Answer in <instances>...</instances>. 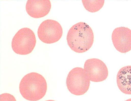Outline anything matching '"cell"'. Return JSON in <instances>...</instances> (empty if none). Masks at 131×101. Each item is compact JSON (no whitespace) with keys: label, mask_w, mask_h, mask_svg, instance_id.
Listing matches in <instances>:
<instances>
[{"label":"cell","mask_w":131,"mask_h":101,"mask_svg":"<svg viewBox=\"0 0 131 101\" xmlns=\"http://www.w3.org/2000/svg\"><path fill=\"white\" fill-rule=\"evenodd\" d=\"M125 101H131V98L128 99L126 100Z\"/></svg>","instance_id":"cell-12"},{"label":"cell","mask_w":131,"mask_h":101,"mask_svg":"<svg viewBox=\"0 0 131 101\" xmlns=\"http://www.w3.org/2000/svg\"><path fill=\"white\" fill-rule=\"evenodd\" d=\"M63 29L61 26L57 21L47 19L40 25L37 31L38 38L43 42L52 43L58 41L61 37Z\"/></svg>","instance_id":"cell-5"},{"label":"cell","mask_w":131,"mask_h":101,"mask_svg":"<svg viewBox=\"0 0 131 101\" xmlns=\"http://www.w3.org/2000/svg\"><path fill=\"white\" fill-rule=\"evenodd\" d=\"M45 101H55L53 100H46Z\"/></svg>","instance_id":"cell-13"},{"label":"cell","mask_w":131,"mask_h":101,"mask_svg":"<svg viewBox=\"0 0 131 101\" xmlns=\"http://www.w3.org/2000/svg\"><path fill=\"white\" fill-rule=\"evenodd\" d=\"M112 39L116 49L122 53L131 50V30L121 27L115 29L112 35Z\"/></svg>","instance_id":"cell-7"},{"label":"cell","mask_w":131,"mask_h":101,"mask_svg":"<svg viewBox=\"0 0 131 101\" xmlns=\"http://www.w3.org/2000/svg\"><path fill=\"white\" fill-rule=\"evenodd\" d=\"M84 68L88 77L92 81H102L105 80L108 76L107 66L99 59L93 58L87 60L85 62Z\"/></svg>","instance_id":"cell-6"},{"label":"cell","mask_w":131,"mask_h":101,"mask_svg":"<svg viewBox=\"0 0 131 101\" xmlns=\"http://www.w3.org/2000/svg\"><path fill=\"white\" fill-rule=\"evenodd\" d=\"M66 39L68 45L72 50L78 53H83L92 47L94 40V33L88 25L80 22L70 29Z\"/></svg>","instance_id":"cell-1"},{"label":"cell","mask_w":131,"mask_h":101,"mask_svg":"<svg viewBox=\"0 0 131 101\" xmlns=\"http://www.w3.org/2000/svg\"><path fill=\"white\" fill-rule=\"evenodd\" d=\"M47 85L44 77L38 73L32 72L25 75L21 79L19 90L22 96L30 101H36L45 95Z\"/></svg>","instance_id":"cell-2"},{"label":"cell","mask_w":131,"mask_h":101,"mask_svg":"<svg viewBox=\"0 0 131 101\" xmlns=\"http://www.w3.org/2000/svg\"><path fill=\"white\" fill-rule=\"evenodd\" d=\"M116 82L121 92L131 95V65L125 66L120 69L117 74Z\"/></svg>","instance_id":"cell-9"},{"label":"cell","mask_w":131,"mask_h":101,"mask_svg":"<svg viewBox=\"0 0 131 101\" xmlns=\"http://www.w3.org/2000/svg\"><path fill=\"white\" fill-rule=\"evenodd\" d=\"M82 1L85 9L91 12L99 11L102 8L104 3L103 0H82Z\"/></svg>","instance_id":"cell-10"},{"label":"cell","mask_w":131,"mask_h":101,"mask_svg":"<svg viewBox=\"0 0 131 101\" xmlns=\"http://www.w3.org/2000/svg\"><path fill=\"white\" fill-rule=\"evenodd\" d=\"M51 7L49 0H28L26 5L28 14L36 18L43 17L49 12Z\"/></svg>","instance_id":"cell-8"},{"label":"cell","mask_w":131,"mask_h":101,"mask_svg":"<svg viewBox=\"0 0 131 101\" xmlns=\"http://www.w3.org/2000/svg\"><path fill=\"white\" fill-rule=\"evenodd\" d=\"M67 89L72 94L81 95L85 94L90 87V80L84 69L74 68L69 72L66 80Z\"/></svg>","instance_id":"cell-4"},{"label":"cell","mask_w":131,"mask_h":101,"mask_svg":"<svg viewBox=\"0 0 131 101\" xmlns=\"http://www.w3.org/2000/svg\"><path fill=\"white\" fill-rule=\"evenodd\" d=\"M0 101H16L15 97L8 93H4L0 95Z\"/></svg>","instance_id":"cell-11"},{"label":"cell","mask_w":131,"mask_h":101,"mask_svg":"<svg viewBox=\"0 0 131 101\" xmlns=\"http://www.w3.org/2000/svg\"><path fill=\"white\" fill-rule=\"evenodd\" d=\"M36 43V38L33 31L29 28H24L19 30L14 36L12 47L16 53L26 55L32 52Z\"/></svg>","instance_id":"cell-3"}]
</instances>
